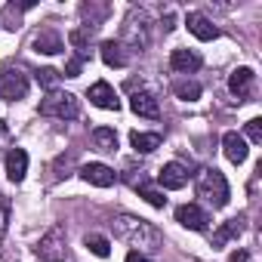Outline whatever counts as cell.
<instances>
[{
  "label": "cell",
  "instance_id": "30bf717a",
  "mask_svg": "<svg viewBox=\"0 0 262 262\" xmlns=\"http://www.w3.org/2000/svg\"><path fill=\"white\" fill-rule=\"evenodd\" d=\"M201 65H204V59H201V53H194V50H173V53H170V68L179 71V74H191V71H198Z\"/></svg>",
  "mask_w": 262,
  "mask_h": 262
},
{
  "label": "cell",
  "instance_id": "3957f363",
  "mask_svg": "<svg viewBox=\"0 0 262 262\" xmlns=\"http://www.w3.org/2000/svg\"><path fill=\"white\" fill-rule=\"evenodd\" d=\"M123 47H129L133 53H142V50H148V43H151V19H148V13L145 10H129L126 13V19H123V40H120Z\"/></svg>",
  "mask_w": 262,
  "mask_h": 262
},
{
  "label": "cell",
  "instance_id": "7a4b0ae2",
  "mask_svg": "<svg viewBox=\"0 0 262 262\" xmlns=\"http://www.w3.org/2000/svg\"><path fill=\"white\" fill-rule=\"evenodd\" d=\"M194 191H198V198H201L204 204H210L213 210H222V207L228 204V198H231V191H228V179H225L219 170H213V167H207V170L198 173Z\"/></svg>",
  "mask_w": 262,
  "mask_h": 262
},
{
  "label": "cell",
  "instance_id": "7c38bea8",
  "mask_svg": "<svg viewBox=\"0 0 262 262\" xmlns=\"http://www.w3.org/2000/svg\"><path fill=\"white\" fill-rule=\"evenodd\" d=\"M90 102H93L96 108H105V111H117V108H120V99L114 96V90H111L105 80H99V83L90 86Z\"/></svg>",
  "mask_w": 262,
  "mask_h": 262
},
{
  "label": "cell",
  "instance_id": "f546056e",
  "mask_svg": "<svg viewBox=\"0 0 262 262\" xmlns=\"http://www.w3.org/2000/svg\"><path fill=\"white\" fill-rule=\"evenodd\" d=\"M7 228H10V207H7V204H0V241H4Z\"/></svg>",
  "mask_w": 262,
  "mask_h": 262
},
{
  "label": "cell",
  "instance_id": "ba28073f",
  "mask_svg": "<svg viewBox=\"0 0 262 262\" xmlns=\"http://www.w3.org/2000/svg\"><path fill=\"white\" fill-rule=\"evenodd\" d=\"M80 176H83V182H90L96 188H111L117 179V173L105 164H86V167H80Z\"/></svg>",
  "mask_w": 262,
  "mask_h": 262
},
{
  "label": "cell",
  "instance_id": "f1b7e54d",
  "mask_svg": "<svg viewBox=\"0 0 262 262\" xmlns=\"http://www.w3.org/2000/svg\"><path fill=\"white\" fill-rule=\"evenodd\" d=\"M80 68H83V59H80V56H74V59L65 65V77H77V74H80Z\"/></svg>",
  "mask_w": 262,
  "mask_h": 262
},
{
  "label": "cell",
  "instance_id": "cb8c5ba5",
  "mask_svg": "<svg viewBox=\"0 0 262 262\" xmlns=\"http://www.w3.org/2000/svg\"><path fill=\"white\" fill-rule=\"evenodd\" d=\"M86 247H90V253L99 256V259H108V256H111V244H108L102 234H86Z\"/></svg>",
  "mask_w": 262,
  "mask_h": 262
},
{
  "label": "cell",
  "instance_id": "4dcf8cb0",
  "mask_svg": "<svg viewBox=\"0 0 262 262\" xmlns=\"http://www.w3.org/2000/svg\"><path fill=\"white\" fill-rule=\"evenodd\" d=\"M228 262H250V253H247V250H234V253L228 256Z\"/></svg>",
  "mask_w": 262,
  "mask_h": 262
},
{
  "label": "cell",
  "instance_id": "1f68e13d",
  "mask_svg": "<svg viewBox=\"0 0 262 262\" xmlns=\"http://www.w3.org/2000/svg\"><path fill=\"white\" fill-rule=\"evenodd\" d=\"M126 262H151V259H148V256H142V253H136V250H133V253H126Z\"/></svg>",
  "mask_w": 262,
  "mask_h": 262
},
{
  "label": "cell",
  "instance_id": "4316f807",
  "mask_svg": "<svg viewBox=\"0 0 262 262\" xmlns=\"http://www.w3.org/2000/svg\"><path fill=\"white\" fill-rule=\"evenodd\" d=\"M247 139L250 142H262V117H253V120H247Z\"/></svg>",
  "mask_w": 262,
  "mask_h": 262
},
{
  "label": "cell",
  "instance_id": "603a6c76",
  "mask_svg": "<svg viewBox=\"0 0 262 262\" xmlns=\"http://www.w3.org/2000/svg\"><path fill=\"white\" fill-rule=\"evenodd\" d=\"M173 93L179 99H185V102H194V99H201V83H194V80H176Z\"/></svg>",
  "mask_w": 262,
  "mask_h": 262
},
{
  "label": "cell",
  "instance_id": "ffe728a7",
  "mask_svg": "<svg viewBox=\"0 0 262 262\" xmlns=\"http://www.w3.org/2000/svg\"><path fill=\"white\" fill-rule=\"evenodd\" d=\"M93 145H96L99 151L111 155V151H117V133H114L111 126H96V129H93Z\"/></svg>",
  "mask_w": 262,
  "mask_h": 262
},
{
  "label": "cell",
  "instance_id": "8fae6325",
  "mask_svg": "<svg viewBox=\"0 0 262 262\" xmlns=\"http://www.w3.org/2000/svg\"><path fill=\"white\" fill-rule=\"evenodd\" d=\"M253 83H256L253 68H234V71L228 74V90H231L237 99H247V96L253 93Z\"/></svg>",
  "mask_w": 262,
  "mask_h": 262
},
{
  "label": "cell",
  "instance_id": "9c48e42d",
  "mask_svg": "<svg viewBox=\"0 0 262 262\" xmlns=\"http://www.w3.org/2000/svg\"><path fill=\"white\" fill-rule=\"evenodd\" d=\"M185 25H188V31H191L198 40H216V37H219V28H216L204 13H188V16H185Z\"/></svg>",
  "mask_w": 262,
  "mask_h": 262
},
{
  "label": "cell",
  "instance_id": "52a82bcc",
  "mask_svg": "<svg viewBox=\"0 0 262 262\" xmlns=\"http://www.w3.org/2000/svg\"><path fill=\"white\" fill-rule=\"evenodd\" d=\"M176 222H179L182 228H191V231H207L210 216H207V210H201L198 204H182V207L176 210Z\"/></svg>",
  "mask_w": 262,
  "mask_h": 262
},
{
  "label": "cell",
  "instance_id": "6da1fadb",
  "mask_svg": "<svg viewBox=\"0 0 262 262\" xmlns=\"http://www.w3.org/2000/svg\"><path fill=\"white\" fill-rule=\"evenodd\" d=\"M111 228L120 241H126L129 247H139V250H158L164 244V234L158 231V225H151L148 219H139V216H126V213L114 216Z\"/></svg>",
  "mask_w": 262,
  "mask_h": 262
},
{
  "label": "cell",
  "instance_id": "ac0fdd59",
  "mask_svg": "<svg viewBox=\"0 0 262 262\" xmlns=\"http://www.w3.org/2000/svg\"><path fill=\"white\" fill-rule=\"evenodd\" d=\"M244 228H247V216H234V219L222 222V225L216 228V234H213V247H222V244H228L231 237L244 234Z\"/></svg>",
  "mask_w": 262,
  "mask_h": 262
},
{
  "label": "cell",
  "instance_id": "44dd1931",
  "mask_svg": "<svg viewBox=\"0 0 262 262\" xmlns=\"http://www.w3.org/2000/svg\"><path fill=\"white\" fill-rule=\"evenodd\" d=\"M129 142H133V148L136 151H142V155H148V151H155V148H161V133H129Z\"/></svg>",
  "mask_w": 262,
  "mask_h": 262
},
{
  "label": "cell",
  "instance_id": "d6986e66",
  "mask_svg": "<svg viewBox=\"0 0 262 262\" xmlns=\"http://www.w3.org/2000/svg\"><path fill=\"white\" fill-rule=\"evenodd\" d=\"M34 50H37V53H47V56H56V53H62V50H65V43H62L59 31L47 28V31H40V34L34 37Z\"/></svg>",
  "mask_w": 262,
  "mask_h": 262
},
{
  "label": "cell",
  "instance_id": "4fadbf2b",
  "mask_svg": "<svg viewBox=\"0 0 262 262\" xmlns=\"http://www.w3.org/2000/svg\"><path fill=\"white\" fill-rule=\"evenodd\" d=\"M129 108H133L139 117H148V120H158V117H161L158 96H151V93H133V99H129Z\"/></svg>",
  "mask_w": 262,
  "mask_h": 262
},
{
  "label": "cell",
  "instance_id": "484cf974",
  "mask_svg": "<svg viewBox=\"0 0 262 262\" xmlns=\"http://www.w3.org/2000/svg\"><path fill=\"white\" fill-rule=\"evenodd\" d=\"M139 194L151 204V207H164L167 204V198H164V191H158V188H151V185H142L139 188Z\"/></svg>",
  "mask_w": 262,
  "mask_h": 262
},
{
  "label": "cell",
  "instance_id": "9a60e30c",
  "mask_svg": "<svg viewBox=\"0 0 262 262\" xmlns=\"http://www.w3.org/2000/svg\"><path fill=\"white\" fill-rule=\"evenodd\" d=\"M99 53H102V62L111 65V68H123V65L129 62V53H126V47H123L120 40H105V43L99 47Z\"/></svg>",
  "mask_w": 262,
  "mask_h": 262
},
{
  "label": "cell",
  "instance_id": "d4e9b609",
  "mask_svg": "<svg viewBox=\"0 0 262 262\" xmlns=\"http://www.w3.org/2000/svg\"><path fill=\"white\" fill-rule=\"evenodd\" d=\"M34 77H37V83H40V86H47V90H56V86H59V77H62V74H59L56 68H40V71H37Z\"/></svg>",
  "mask_w": 262,
  "mask_h": 262
},
{
  "label": "cell",
  "instance_id": "83f0119b",
  "mask_svg": "<svg viewBox=\"0 0 262 262\" xmlns=\"http://www.w3.org/2000/svg\"><path fill=\"white\" fill-rule=\"evenodd\" d=\"M10 145H13V133H10V126H7L4 120H0V151L10 148Z\"/></svg>",
  "mask_w": 262,
  "mask_h": 262
},
{
  "label": "cell",
  "instance_id": "8992f818",
  "mask_svg": "<svg viewBox=\"0 0 262 262\" xmlns=\"http://www.w3.org/2000/svg\"><path fill=\"white\" fill-rule=\"evenodd\" d=\"M28 96V77L19 68H4L0 71V99L4 102H16Z\"/></svg>",
  "mask_w": 262,
  "mask_h": 262
},
{
  "label": "cell",
  "instance_id": "277c9868",
  "mask_svg": "<svg viewBox=\"0 0 262 262\" xmlns=\"http://www.w3.org/2000/svg\"><path fill=\"white\" fill-rule=\"evenodd\" d=\"M40 114L59 117V120H74V117L80 114V102H77V96H71V93H50V96L40 102Z\"/></svg>",
  "mask_w": 262,
  "mask_h": 262
},
{
  "label": "cell",
  "instance_id": "7402d4cb",
  "mask_svg": "<svg viewBox=\"0 0 262 262\" xmlns=\"http://www.w3.org/2000/svg\"><path fill=\"white\" fill-rule=\"evenodd\" d=\"M93 34H96V28H90V25H83V28H74L71 31V47L77 50V56L80 59H86V47H90V40H93Z\"/></svg>",
  "mask_w": 262,
  "mask_h": 262
},
{
  "label": "cell",
  "instance_id": "2e32d148",
  "mask_svg": "<svg viewBox=\"0 0 262 262\" xmlns=\"http://www.w3.org/2000/svg\"><path fill=\"white\" fill-rule=\"evenodd\" d=\"M222 151H225V158H228L231 164H244L247 155H250L244 136H237V133H225V136H222Z\"/></svg>",
  "mask_w": 262,
  "mask_h": 262
},
{
  "label": "cell",
  "instance_id": "5b68a950",
  "mask_svg": "<svg viewBox=\"0 0 262 262\" xmlns=\"http://www.w3.org/2000/svg\"><path fill=\"white\" fill-rule=\"evenodd\" d=\"M37 256L43 262H65L68 259V247H65V231L56 225L50 228L40 241H37Z\"/></svg>",
  "mask_w": 262,
  "mask_h": 262
},
{
  "label": "cell",
  "instance_id": "e0dca14e",
  "mask_svg": "<svg viewBox=\"0 0 262 262\" xmlns=\"http://www.w3.org/2000/svg\"><path fill=\"white\" fill-rule=\"evenodd\" d=\"M25 173H28V155H25V148H10L7 151V176L13 182H22Z\"/></svg>",
  "mask_w": 262,
  "mask_h": 262
},
{
  "label": "cell",
  "instance_id": "5bb4252c",
  "mask_svg": "<svg viewBox=\"0 0 262 262\" xmlns=\"http://www.w3.org/2000/svg\"><path fill=\"white\" fill-rule=\"evenodd\" d=\"M158 182H161V188H170V191L185 188V182H188V170H185L182 164H167V167L158 173Z\"/></svg>",
  "mask_w": 262,
  "mask_h": 262
}]
</instances>
